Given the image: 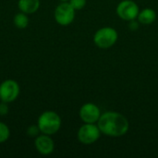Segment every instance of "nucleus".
<instances>
[{
  "instance_id": "obj_1",
  "label": "nucleus",
  "mask_w": 158,
  "mask_h": 158,
  "mask_svg": "<svg viewBox=\"0 0 158 158\" xmlns=\"http://www.w3.org/2000/svg\"><path fill=\"white\" fill-rule=\"evenodd\" d=\"M98 128L101 132L110 137H121L129 131V121L120 113L108 111L101 115L98 119Z\"/></svg>"
},
{
  "instance_id": "obj_2",
  "label": "nucleus",
  "mask_w": 158,
  "mask_h": 158,
  "mask_svg": "<svg viewBox=\"0 0 158 158\" xmlns=\"http://www.w3.org/2000/svg\"><path fill=\"white\" fill-rule=\"evenodd\" d=\"M61 118L55 111L43 112L37 121V125L42 133L46 135H53L56 133L61 127Z\"/></svg>"
},
{
  "instance_id": "obj_3",
  "label": "nucleus",
  "mask_w": 158,
  "mask_h": 158,
  "mask_svg": "<svg viewBox=\"0 0 158 158\" xmlns=\"http://www.w3.org/2000/svg\"><path fill=\"white\" fill-rule=\"evenodd\" d=\"M118 35L117 31L111 27H104L99 29L94 36L95 45L101 49H107L113 46L118 41Z\"/></svg>"
},
{
  "instance_id": "obj_4",
  "label": "nucleus",
  "mask_w": 158,
  "mask_h": 158,
  "mask_svg": "<svg viewBox=\"0 0 158 158\" xmlns=\"http://www.w3.org/2000/svg\"><path fill=\"white\" fill-rule=\"evenodd\" d=\"M55 19L56 23L61 26H68L71 24L75 18V9L68 2L59 4L55 9Z\"/></svg>"
},
{
  "instance_id": "obj_5",
  "label": "nucleus",
  "mask_w": 158,
  "mask_h": 158,
  "mask_svg": "<svg viewBox=\"0 0 158 158\" xmlns=\"http://www.w3.org/2000/svg\"><path fill=\"white\" fill-rule=\"evenodd\" d=\"M20 88L14 80H6L0 84V100L6 103L14 102L19 95Z\"/></svg>"
},
{
  "instance_id": "obj_6",
  "label": "nucleus",
  "mask_w": 158,
  "mask_h": 158,
  "mask_svg": "<svg viewBox=\"0 0 158 158\" xmlns=\"http://www.w3.org/2000/svg\"><path fill=\"white\" fill-rule=\"evenodd\" d=\"M100 132L98 126L94 125V123H85L78 131V139L81 143L89 145L99 139Z\"/></svg>"
},
{
  "instance_id": "obj_7",
  "label": "nucleus",
  "mask_w": 158,
  "mask_h": 158,
  "mask_svg": "<svg viewBox=\"0 0 158 158\" xmlns=\"http://www.w3.org/2000/svg\"><path fill=\"white\" fill-rule=\"evenodd\" d=\"M117 13L120 19L128 21H131L136 18H138L139 6L132 0H123L118 5Z\"/></svg>"
},
{
  "instance_id": "obj_8",
  "label": "nucleus",
  "mask_w": 158,
  "mask_h": 158,
  "mask_svg": "<svg viewBox=\"0 0 158 158\" xmlns=\"http://www.w3.org/2000/svg\"><path fill=\"white\" fill-rule=\"evenodd\" d=\"M101 117V111L99 107L93 104H84L80 109V118L84 123H95Z\"/></svg>"
},
{
  "instance_id": "obj_9",
  "label": "nucleus",
  "mask_w": 158,
  "mask_h": 158,
  "mask_svg": "<svg viewBox=\"0 0 158 158\" xmlns=\"http://www.w3.org/2000/svg\"><path fill=\"white\" fill-rule=\"evenodd\" d=\"M34 146L37 152L43 156H48L54 152L55 149V143L50 135H46L41 133L39 136L35 138Z\"/></svg>"
},
{
  "instance_id": "obj_10",
  "label": "nucleus",
  "mask_w": 158,
  "mask_h": 158,
  "mask_svg": "<svg viewBox=\"0 0 158 158\" xmlns=\"http://www.w3.org/2000/svg\"><path fill=\"white\" fill-rule=\"evenodd\" d=\"M18 7L21 12L33 14L40 7V0H19Z\"/></svg>"
},
{
  "instance_id": "obj_11",
  "label": "nucleus",
  "mask_w": 158,
  "mask_h": 158,
  "mask_svg": "<svg viewBox=\"0 0 158 158\" xmlns=\"http://www.w3.org/2000/svg\"><path fill=\"white\" fill-rule=\"evenodd\" d=\"M156 19V13L152 8H144L141 12H139L138 19L141 23L149 25L152 24Z\"/></svg>"
},
{
  "instance_id": "obj_12",
  "label": "nucleus",
  "mask_w": 158,
  "mask_h": 158,
  "mask_svg": "<svg viewBox=\"0 0 158 158\" xmlns=\"http://www.w3.org/2000/svg\"><path fill=\"white\" fill-rule=\"evenodd\" d=\"M13 22L14 25L19 28V29H25L28 24H29V18H28V14L24 13V12H19L15 15L14 19H13Z\"/></svg>"
},
{
  "instance_id": "obj_13",
  "label": "nucleus",
  "mask_w": 158,
  "mask_h": 158,
  "mask_svg": "<svg viewBox=\"0 0 158 158\" xmlns=\"http://www.w3.org/2000/svg\"><path fill=\"white\" fill-rule=\"evenodd\" d=\"M10 137V130L8 126L3 122H0V143L6 142Z\"/></svg>"
},
{
  "instance_id": "obj_14",
  "label": "nucleus",
  "mask_w": 158,
  "mask_h": 158,
  "mask_svg": "<svg viewBox=\"0 0 158 158\" xmlns=\"http://www.w3.org/2000/svg\"><path fill=\"white\" fill-rule=\"evenodd\" d=\"M27 135L31 138H36L37 136H39L42 132L38 127V125H31L30 127H28L27 131H26Z\"/></svg>"
},
{
  "instance_id": "obj_15",
  "label": "nucleus",
  "mask_w": 158,
  "mask_h": 158,
  "mask_svg": "<svg viewBox=\"0 0 158 158\" xmlns=\"http://www.w3.org/2000/svg\"><path fill=\"white\" fill-rule=\"evenodd\" d=\"M69 4L75 10H80L85 6L86 0H69Z\"/></svg>"
},
{
  "instance_id": "obj_16",
  "label": "nucleus",
  "mask_w": 158,
  "mask_h": 158,
  "mask_svg": "<svg viewBox=\"0 0 158 158\" xmlns=\"http://www.w3.org/2000/svg\"><path fill=\"white\" fill-rule=\"evenodd\" d=\"M8 114V106H7V103L6 102H2L0 103V116H6Z\"/></svg>"
},
{
  "instance_id": "obj_17",
  "label": "nucleus",
  "mask_w": 158,
  "mask_h": 158,
  "mask_svg": "<svg viewBox=\"0 0 158 158\" xmlns=\"http://www.w3.org/2000/svg\"><path fill=\"white\" fill-rule=\"evenodd\" d=\"M60 1H62V2H67V1H69V0H60Z\"/></svg>"
}]
</instances>
